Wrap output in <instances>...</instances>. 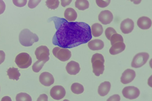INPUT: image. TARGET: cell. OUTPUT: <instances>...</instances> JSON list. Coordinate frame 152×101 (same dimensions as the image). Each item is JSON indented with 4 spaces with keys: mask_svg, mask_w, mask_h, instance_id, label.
Here are the masks:
<instances>
[{
    "mask_svg": "<svg viewBox=\"0 0 152 101\" xmlns=\"http://www.w3.org/2000/svg\"><path fill=\"white\" fill-rule=\"evenodd\" d=\"M12 2L13 4L16 6L22 7L26 5L27 0H12Z\"/></svg>",
    "mask_w": 152,
    "mask_h": 101,
    "instance_id": "obj_30",
    "label": "cell"
},
{
    "mask_svg": "<svg viewBox=\"0 0 152 101\" xmlns=\"http://www.w3.org/2000/svg\"><path fill=\"white\" fill-rule=\"evenodd\" d=\"M111 0H96L97 6L101 8H104L110 4Z\"/></svg>",
    "mask_w": 152,
    "mask_h": 101,
    "instance_id": "obj_29",
    "label": "cell"
},
{
    "mask_svg": "<svg viewBox=\"0 0 152 101\" xmlns=\"http://www.w3.org/2000/svg\"><path fill=\"white\" fill-rule=\"evenodd\" d=\"M66 69L68 73L71 75H76L79 72L80 69L79 64L74 61L68 63Z\"/></svg>",
    "mask_w": 152,
    "mask_h": 101,
    "instance_id": "obj_14",
    "label": "cell"
},
{
    "mask_svg": "<svg viewBox=\"0 0 152 101\" xmlns=\"http://www.w3.org/2000/svg\"><path fill=\"white\" fill-rule=\"evenodd\" d=\"M116 33L117 32L115 29L111 27L107 28L105 31V35L109 40H110L111 37L113 34Z\"/></svg>",
    "mask_w": 152,
    "mask_h": 101,
    "instance_id": "obj_28",
    "label": "cell"
},
{
    "mask_svg": "<svg viewBox=\"0 0 152 101\" xmlns=\"http://www.w3.org/2000/svg\"><path fill=\"white\" fill-rule=\"evenodd\" d=\"M71 89L73 93L76 94L82 93L84 91L83 86L77 83H73L71 86Z\"/></svg>",
    "mask_w": 152,
    "mask_h": 101,
    "instance_id": "obj_23",
    "label": "cell"
},
{
    "mask_svg": "<svg viewBox=\"0 0 152 101\" xmlns=\"http://www.w3.org/2000/svg\"><path fill=\"white\" fill-rule=\"evenodd\" d=\"M131 1L133 2L135 4H138L140 3L142 0H130Z\"/></svg>",
    "mask_w": 152,
    "mask_h": 101,
    "instance_id": "obj_37",
    "label": "cell"
},
{
    "mask_svg": "<svg viewBox=\"0 0 152 101\" xmlns=\"http://www.w3.org/2000/svg\"><path fill=\"white\" fill-rule=\"evenodd\" d=\"M91 29L92 34L95 37L101 36L103 31L102 25L98 23L94 24L91 26Z\"/></svg>",
    "mask_w": 152,
    "mask_h": 101,
    "instance_id": "obj_21",
    "label": "cell"
},
{
    "mask_svg": "<svg viewBox=\"0 0 152 101\" xmlns=\"http://www.w3.org/2000/svg\"><path fill=\"white\" fill-rule=\"evenodd\" d=\"M110 40L111 45L116 42H124L122 36L117 33L113 34L111 36Z\"/></svg>",
    "mask_w": 152,
    "mask_h": 101,
    "instance_id": "obj_27",
    "label": "cell"
},
{
    "mask_svg": "<svg viewBox=\"0 0 152 101\" xmlns=\"http://www.w3.org/2000/svg\"><path fill=\"white\" fill-rule=\"evenodd\" d=\"M61 5L65 7L69 5L71 2L72 0H61Z\"/></svg>",
    "mask_w": 152,
    "mask_h": 101,
    "instance_id": "obj_34",
    "label": "cell"
},
{
    "mask_svg": "<svg viewBox=\"0 0 152 101\" xmlns=\"http://www.w3.org/2000/svg\"><path fill=\"white\" fill-rule=\"evenodd\" d=\"M120 97L118 94L114 95L109 98L107 101H120Z\"/></svg>",
    "mask_w": 152,
    "mask_h": 101,
    "instance_id": "obj_33",
    "label": "cell"
},
{
    "mask_svg": "<svg viewBox=\"0 0 152 101\" xmlns=\"http://www.w3.org/2000/svg\"><path fill=\"white\" fill-rule=\"evenodd\" d=\"M35 54L37 59L39 60L46 62L49 60V50L45 46H41L36 49Z\"/></svg>",
    "mask_w": 152,
    "mask_h": 101,
    "instance_id": "obj_7",
    "label": "cell"
},
{
    "mask_svg": "<svg viewBox=\"0 0 152 101\" xmlns=\"http://www.w3.org/2000/svg\"></svg>",
    "mask_w": 152,
    "mask_h": 101,
    "instance_id": "obj_38",
    "label": "cell"
},
{
    "mask_svg": "<svg viewBox=\"0 0 152 101\" xmlns=\"http://www.w3.org/2000/svg\"><path fill=\"white\" fill-rule=\"evenodd\" d=\"M50 94L53 99L58 100L64 97L66 91L62 86L56 85L53 86L50 89Z\"/></svg>",
    "mask_w": 152,
    "mask_h": 101,
    "instance_id": "obj_9",
    "label": "cell"
},
{
    "mask_svg": "<svg viewBox=\"0 0 152 101\" xmlns=\"http://www.w3.org/2000/svg\"><path fill=\"white\" fill-rule=\"evenodd\" d=\"M41 1V0H29L28 6L30 8H34L38 5Z\"/></svg>",
    "mask_w": 152,
    "mask_h": 101,
    "instance_id": "obj_31",
    "label": "cell"
},
{
    "mask_svg": "<svg viewBox=\"0 0 152 101\" xmlns=\"http://www.w3.org/2000/svg\"><path fill=\"white\" fill-rule=\"evenodd\" d=\"M89 5L87 0H76L75 3V7L80 10H84L88 9Z\"/></svg>",
    "mask_w": 152,
    "mask_h": 101,
    "instance_id": "obj_22",
    "label": "cell"
},
{
    "mask_svg": "<svg viewBox=\"0 0 152 101\" xmlns=\"http://www.w3.org/2000/svg\"><path fill=\"white\" fill-rule=\"evenodd\" d=\"M9 78L13 80H18L20 76V74L18 68L14 67L10 68L7 71Z\"/></svg>",
    "mask_w": 152,
    "mask_h": 101,
    "instance_id": "obj_20",
    "label": "cell"
},
{
    "mask_svg": "<svg viewBox=\"0 0 152 101\" xmlns=\"http://www.w3.org/2000/svg\"><path fill=\"white\" fill-rule=\"evenodd\" d=\"M31 57L27 53L22 52L18 54L16 57L15 62L20 68H26L30 66L32 63Z\"/></svg>",
    "mask_w": 152,
    "mask_h": 101,
    "instance_id": "obj_4",
    "label": "cell"
},
{
    "mask_svg": "<svg viewBox=\"0 0 152 101\" xmlns=\"http://www.w3.org/2000/svg\"><path fill=\"white\" fill-rule=\"evenodd\" d=\"M39 40L38 36L28 29H24L20 32L19 40L20 44L25 47H29Z\"/></svg>",
    "mask_w": 152,
    "mask_h": 101,
    "instance_id": "obj_2",
    "label": "cell"
},
{
    "mask_svg": "<svg viewBox=\"0 0 152 101\" xmlns=\"http://www.w3.org/2000/svg\"><path fill=\"white\" fill-rule=\"evenodd\" d=\"M137 24L139 28L143 30L149 29L151 26L152 22L151 19L146 16L140 17L137 22Z\"/></svg>",
    "mask_w": 152,
    "mask_h": 101,
    "instance_id": "obj_15",
    "label": "cell"
},
{
    "mask_svg": "<svg viewBox=\"0 0 152 101\" xmlns=\"http://www.w3.org/2000/svg\"><path fill=\"white\" fill-rule=\"evenodd\" d=\"M125 47V45L124 42H116L112 45L109 49V52L112 55L117 54L124 51Z\"/></svg>",
    "mask_w": 152,
    "mask_h": 101,
    "instance_id": "obj_16",
    "label": "cell"
},
{
    "mask_svg": "<svg viewBox=\"0 0 152 101\" xmlns=\"http://www.w3.org/2000/svg\"><path fill=\"white\" fill-rule=\"evenodd\" d=\"M5 4L2 0H0V15L2 14L5 10Z\"/></svg>",
    "mask_w": 152,
    "mask_h": 101,
    "instance_id": "obj_32",
    "label": "cell"
},
{
    "mask_svg": "<svg viewBox=\"0 0 152 101\" xmlns=\"http://www.w3.org/2000/svg\"><path fill=\"white\" fill-rule=\"evenodd\" d=\"M89 48L92 50L102 49L104 47V43L102 40L95 39L89 41L88 43Z\"/></svg>",
    "mask_w": 152,
    "mask_h": 101,
    "instance_id": "obj_17",
    "label": "cell"
},
{
    "mask_svg": "<svg viewBox=\"0 0 152 101\" xmlns=\"http://www.w3.org/2000/svg\"><path fill=\"white\" fill-rule=\"evenodd\" d=\"M37 101H48V97L45 94H42L40 95L37 99Z\"/></svg>",
    "mask_w": 152,
    "mask_h": 101,
    "instance_id": "obj_35",
    "label": "cell"
},
{
    "mask_svg": "<svg viewBox=\"0 0 152 101\" xmlns=\"http://www.w3.org/2000/svg\"><path fill=\"white\" fill-rule=\"evenodd\" d=\"M46 62L38 60L32 66L33 70L35 72L38 73L42 69Z\"/></svg>",
    "mask_w": 152,
    "mask_h": 101,
    "instance_id": "obj_26",
    "label": "cell"
},
{
    "mask_svg": "<svg viewBox=\"0 0 152 101\" xmlns=\"http://www.w3.org/2000/svg\"><path fill=\"white\" fill-rule=\"evenodd\" d=\"M54 23L56 31L52 39L55 45L71 48L90 40L92 36L90 26L83 22H69L57 17L50 18Z\"/></svg>",
    "mask_w": 152,
    "mask_h": 101,
    "instance_id": "obj_1",
    "label": "cell"
},
{
    "mask_svg": "<svg viewBox=\"0 0 152 101\" xmlns=\"http://www.w3.org/2000/svg\"><path fill=\"white\" fill-rule=\"evenodd\" d=\"M122 93L125 98L132 100L138 97L140 94L139 90L137 87L133 86L125 87L123 89Z\"/></svg>",
    "mask_w": 152,
    "mask_h": 101,
    "instance_id": "obj_8",
    "label": "cell"
},
{
    "mask_svg": "<svg viewBox=\"0 0 152 101\" xmlns=\"http://www.w3.org/2000/svg\"><path fill=\"white\" fill-rule=\"evenodd\" d=\"M149 54L145 52L139 53L134 57L131 63V66L135 68H140L144 65L149 58Z\"/></svg>",
    "mask_w": 152,
    "mask_h": 101,
    "instance_id": "obj_6",
    "label": "cell"
},
{
    "mask_svg": "<svg viewBox=\"0 0 152 101\" xmlns=\"http://www.w3.org/2000/svg\"><path fill=\"white\" fill-rule=\"evenodd\" d=\"M120 29L124 34H128L131 33L134 27V23L131 19L127 18L122 21L120 24Z\"/></svg>",
    "mask_w": 152,
    "mask_h": 101,
    "instance_id": "obj_12",
    "label": "cell"
},
{
    "mask_svg": "<svg viewBox=\"0 0 152 101\" xmlns=\"http://www.w3.org/2000/svg\"><path fill=\"white\" fill-rule=\"evenodd\" d=\"M59 0H47L46 5L49 9H55L57 8L59 5Z\"/></svg>",
    "mask_w": 152,
    "mask_h": 101,
    "instance_id": "obj_25",
    "label": "cell"
},
{
    "mask_svg": "<svg viewBox=\"0 0 152 101\" xmlns=\"http://www.w3.org/2000/svg\"><path fill=\"white\" fill-rule=\"evenodd\" d=\"M136 76L135 71L132 69H127L122 74L121 81L124 84L129 83L133 81Z\"/></svg>",
    "mask_w": 152,
    "mask_h": 101,
    "instance_id": "obj_10",
    "label": "cell"
},
{
    "mask_svg": "<svg viewBox=\"0 0 152 101\" xmlns=\"http://www.w3.org/2000/svg\"><path fill=\"white\" fill-rule=\"evenodd\" d=\"M39 81L43 85L48 86L53 84L54 79L53 76L48 72H43L39 76Z\"/></svg>",
    "mask_w": 152,
    "mask_h": 101,
    "instance_id": "obj_11",
    "label": "cell"
},
{
    "mask_svg": "<svg viewBox=\"0 0 152 101\" xmlns=\"http://www.w3.org/2000/svg\"><path fill=\"white\" fill-rule=\"evenodd\" d=\"M113 15L112 13L108 10L102 11L98 15L99 21L104 25L110 24L112 21Z\"/></svg>",
    "mask_w": 152,
    "mask_h": 101,
    "instance_id": "obj_13",
    "label": "cell"
},
{
    "mask_svg": "<svg viewBox=\"0 0 152 101\" xmlns=\"http://www.w3.org/2000/svg\"><path fill=\"white\" fill-rule=\"evenodd\" d=\"M93 72L96 76L103 74L104 69V60L101 54L96 53L93 54L91 59Z\"/></svg>",
    "mask_w": 152,
    "mask_h": 101,
    "instance_id": "obj_3",
    "label": "cell"
},
{
    "mask_svg": "<svg viewBox=\"0 0 152 101\" xmlns=\"http://www.w3.org/2000/svg\"><path fill=\"white\" fill-rule=\"evenodd\" d=\"M53 55L61 61L69 60L71 56V52L67 49L56 47L52 50Z\"/></svg>",
    "mask_w": 152,
    "mask_h": 101,
    "instance_id": "obj_5",
    "label": "cell"
},
{
    "mask_svg": "<svg viewBox=\"0 0 152 101\" xmlns=\"http://www.w3.org/2000/svg\"><path fill=\"white\" fill-rule=\"evenodd\" d=\"M16 100L17 101H31L32 99L31 97L27 93L21 92L17 95L16 97Z\"/></svg>",
    "mask_w": 152,
    "mask_h": 101,
    "instance_id": "obj_24",
    "label": "cell"
},
{
    "mask_svg": "<svg viewBox=\"0 0 152 101\" xmlns=\"http://www.w3.org/2000/svg\"><path fill=\"white\" fill-rule=\"evenodd\" d=\"M111 84L109 81H105L101 83L98 88V93L101 96H104L107 95L110 91Z\"/></svg>",
    "mask_w": 152,
    "mask_h": 101,
    "instance_id": "obj_18",
    "label": "cell"
},
{
    "mask_svg": "<svg viewBox=\"0 0 152 101\" xmlns=\"http://www.w3.org/2000/svg\"><path fill=\"white\" fill-rule=\"evenodd\" d=\"M5 54L2 50H0V65L3 63L5 59Z\"/></svg>",
    "mask_w": 152,
    "mask_h": 101,
    "instance_id": "obj_36",
    "label": "cell"
},
{
    "mask_svg": "<svg viewBox=\"0 0 152 101\" xmlns=\"http://www.w3.org/2000/svg\"><path fill=\"white\" fill-rule=\"evenodd\" d=\"M64 16L65 19L70 22L74 21L77 17V14L76 11L72 8H68L64 12Z\"/></svg>",
    "mask_w": 152,
    "mask_h": 101,
    "instance_id": "obj_19",
    "label": "cell"
}]
</instances>
